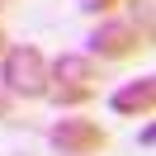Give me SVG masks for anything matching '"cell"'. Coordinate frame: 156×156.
I'll return each mask as SVG.
<instances>
[{
  "label": "cell",
  "instance_id": "6da1fadb",
  "mask_svg": "<svg viewBox=\"0 0 156 156\" xmlns=\"http://www.w3.org/2000/svg\"><path fill=\"white\" fill-rule=\"evenodd\" d=\"M99 95V62L85 52H62L57 62H48V99L57 109L90 104Z\"/></svg>",
  "mask_w": 156,
  "mask_h": 156
},
{
  "label": "cell",
  "instance_id": "7a4b0ae2",
  "mask_svg": "<svg viewBox=\"0 0 156 156\" xmlns=\"http://www.w3.org/2000/svg\"><path fill=\"white\" fill-rule=\"evenodd\" d=\"M0 90L10 99H48V57L33 43H14L0 57Z\"/></svg>",
  "mask_w": 156,
  "mask_h": 156
},
{
  "label": "cell",
  "instance_id": "3957f363",
  "mask_svg": "<svg viewBox=\"0 0 156 156\" xmlns=\"http://www.w3.org/2000/svg\"><path fill=\"white\" fill-rule=\"evenodd\" d=\"M48 142L57 147L62 156H95L109 147V133L95 123V118H57L48 128Z\"/></svg>",
  "mask_w": 156,
  "mask_h": 156
},
{
  "label": "cell",
  "instance_id": "277c9868",
  "mask_svg": "<svg viewBox=\"0 0 156 156\" xmlns=\"http://www.w3.org/2000/svg\"><path fill=\"white\" fill-rule=\"evenodd\" d=\"M137 48H147V43H142V33H137L128 19H99L95 29H90V52L85 57H95V62H123V57H133Z\"/></svg>",
  "mask_w": 156,
  "mask_h": 156
},
{
  "label": "cell",
  "instance_id": "5b68a950",
  "mask_svg": "<svg viewBox=\"0 0 156 156\" xmlns=\"http://www.w3.org/2000/svg\"><path fill=\"white\" fill-rule=\"evenodd\" d=\"M109 109H114L118 118H151V109H156V76L123 80V85L109 95Z\"/></svg>",
  "mask_w": 156,
  "mask_h": 156
},
{
  "label": "cell",
  "instance_id": "8992f818",
  "mask_svg": "<svg viewBox=\"0 0 156 156\" xmlns=\"http://www.w3.org/2000/svg\"><path fill=\"white\" fill-rule=\"evenodd\" d=\"M128 5H133V29L142 33V43H151V0H128Z\"/></svg>",
  "mask_w": 156,
  "mask_h": 156
},
{
  "label": "cell",
  "instance_id": "52a82bcc",
  "mask_svg": "<svg viewBox=\"0 0 156 156\" xmlns=\"http://www.w3.org/2000/svg\"><path fill=\"white\" fill-rule=\"evenodd\" d=\"M123 0H80V10L85 14H109V10H118Z\"/></svg>",
  "mask_w": 156,
  "mask_h": 156
},
{
  "label": "cell",
  "instance_id": "ba28073f",
  "mask_svg": "<svg viewBox=\"0 0 156 156\" xmlns=\"http://www.w3.org/2000/svg\"><path fill=\"white\" fill-rule=\"evenodd\" d=\"M10 109H14V99L5 95V90H0V118H10Z\"/></svg>",
  "mask_w": 156,
  "mask_h": 156
},
{
  "label": "cell",
  "instance_id": "9c48e42d",
  "mask_svg": "<svg viewBox=\"0 0 156 156\" xmlns=\"http://www.w3.org/2000/svg\"><path fill=\"white\" fill-rule=\"evenodd\" d=\"M5 48H10V38H5V29H0V57H5Z\"/></svg>",
  "mask_w": 156,
  "mask_h": 156
}]
</instances>
